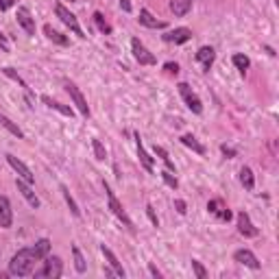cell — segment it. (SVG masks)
<instances>
[{"label":"cell","mask_w":279,"mask_h":279,"mask_svg":"<svg viewBox=\"0 0 279 279\" xmlns=\"http://www.w3.org/2000/svg\"><path fill=\"white\" fill-rule=\"evenodd\" d=\"M0 42H3V44H7V37L3 35V31H0Z\"/></svg>","instance_id":"cell-43"},{"label":"cell","mask_w":279,"mask_h":279,"mask_svg":"<svg viewBox=\"0 0 279 279\" xmlns=\"http://www.w3.org/2000/svg\"><path fill=\"white\" fill-rule=\"evenodd\" d=\"M137 22L142 24V26H146V29H166V22H164V20H157L149 9H140Z\"/></svg>","instance_id":"cell-17"},{"label":"cell","mask_w":279,"mask_h":279,"mask_svg":"<svg viewBox=\"0 0 279 279\" xmlns=\"http://www.w3.org/2000/svg\"><path fill=\"white\" fill-rule=\"evenodd\" d=\"M120 7H122V11H131V3H129V0H120Z\"/></svg>","instance_id":"cell-42"},{"label":"cell","mask_w":279,"mask_h":279,"mask_svg":"<svg viewBox=\"0 0 279 279\" xmlns=\"http://www.w3.org/2000/svg\"><path fill=\"white\" fill-rule=\"evenodd\" d=\"M44 35L50 39V42H55V44H59V46H68L70 44V39L63 35V33H59V31H55L50 24H44Z\"/></svg>","instance_id":"cell-21"},{"label":"cell","mask_w":279,"mask_h":279,"mask_svg":"<svg viewBox=\"0 0 279 279\" xmlns=\"http://www.w3.org/2000/svg\"><path fill=\"white\" fill-rule=\"evenodd\" d=\"M35 277H46V279H57L63 275V262L57 255H46L44 257V266L39 270H33Z\"/></svg>","instance_id":"cell-3"},{"label":"cell","mask_w":279,"mask_h":279,"mask_svg":"<svg viewBox=\"0 0 279 279\" xmlns=\"http://www.w3.org/2000/svg\"><path fill=\"white\" fill-rule=\"evenodd\" d=\"M7 162H9L11 168L18 172V177H20V179H24V181H26V183H31V185L35 183V175L31 172V168H29V166H26L24 162H20V159H18L16 155H11V153H9V155H7Z\"/></svg>","instance_id":"cell-8"},{"label":"cell","mask_w":279,"mask_h":279,"mask_svg":"<svg viewBox=\"0 0 279 279\" xmlns=\"http://www.w3.org/2000/svg\"><path fill=\"white\" fill-rule=\"evenodd\" d=\"M164 70H166V75L177 77V75H179V63H175V61H166V63H164Z\"/></svg>","instance_id":"cell-36"},{"label":"cell","mask_w":279,"mask_h":279,"mask_svg":"<svg viewBox=\"0 0 279 279\" xmlns=\"http://www.w3.org/2000/svg\"><path fill=\"white\" fill-rule=\"evenodd\" d=\"M70 3H72V0H70Z\"/></svg>","instance_id":"cell-44"},{"label":"cell","mask_w":279,"mask_h":279,"mask_svg":"<svg viewBox=\"0 0 279 279\" xmlns=\"http://www.w3.org/2000/svg\"><path fill=\"white\" fill-rule=\"evenodd\" d=\"M13 225V210L7 196H0V229H9Z\"/></svg>","instance_id":"cell-15"},{"label":"cell","mask_w":279,"mask_h":279,"mask_svg":"<svg viewBox=\"0 0 279 279\" xmlns=\"http://www.w3.org/2000/svg\"><path fill=\"white\" fill-rule=\"evenodd\" d=\"M155 155H157V157H162V162L166 164V168H168L170 172H175V164H172V159L168 157L166 149H162V146H157V144H155Z\"/></svg>","instance_id":"cell-31"},{"label":"cell","mask_w":279,"mask_h":279,"mask_svg":"<svg viewBox=\"0 0 279 279\" xmlns=\"http://www.w3.org/2000/svg\"><path fill=\"white\" fill-rule=\"evenodd\" d=\"M33 251H35V255L39 257V262H42L44 257L50 253V240H48V238H42V240H37L35 244H33Z\"/></svg>","instance_id":"cell-25"},{"label":"cell","mask_w":279,"mask_h":279,"mask_svg":"<svg viewBox=\"0 0 279 279\" xmlns=\"http://www.w3.org/2000/svg\"><path fill=\"white\" fill-rule=\"evenodd\" d=\"M55 13H57V18L61 20V22L68 26V29L75 33L77 37H81V39H85V33L81 31V26H79V20H77V16L75 13H70V9L65 5H61V3H57L55 5Z\"/></svg>","instance_id":"cell-4"},{"label":"cell","mask_w":279,"mask_h":279,"mask_svg":"<svg viewBox=\"0 0 279 279\" xmlns=\"http://www.w3.org/2000/svg\"><path fill=\"white\" fill-rule=\"evenodd\" d=\"M37 262H39V257L35 255L33 247L20 249L18 253L11 257V262H9V275H13V277L33 275V270H35V264Z\"/></svg>","instance_id":"cell-1"},{"label":"cell","mask_w":279,"mask_h":279,"mask_svg":"<svg viewBox=\"0 0 279 279\" xmlns=\"http://www.w3.org/2000/svg\"><path fill=\"white\" fill-rule=\"evenodd\" d=\"M16 18H18V24L24 29L26 35H35V18L31 16V11L26 9V7H20Z\"/></svg>","instance_id":"cell-10"},{"label":"cell","mask_w":279,"mask_h":279,"mask_svg":"<svg viewBox=\"0 0 279 279\" xmlns=\"http://www.w3.org/2000/svg\"><path fill=\"white\" fill-rule=\"evenodd\" d=\"M92 149H94L96 159H101V162L107 159V151H105V146L101 144V140H92Z\"/></svg>","instance_id":"cell-33"},{"label":"cell","mask_w":279,"mask_h":279,"mask_svg":"<svg viewBox=\"0 0 279 279\" xmlns=\"http://www.w3.org/2000/svg\"><path fill=\"white\" fill-rule=\"evenodd\" d=\"M146 216L151 218V223L155 225V227H159V218H157V214H155V212H153V207H151V205H146Z\"/></svg>","instance_id":"cell-37"},{"label":"cell","mask_w":279,"mask_h":279,"mask_svg":"<svg viewBox=\"0 0 279 279\" xmlns=\"http://www.w3.org/2000/svg\"><path fill=\"white\" fill-rule=\"evenodd\" d=\"M190 39H192V31L185 29V26H179V29L168 31L164 35V42H168V44H185Z\"/></svg>","instance_id":"cell-12"},{"label":"cell","mask_w":279,"mask_h":279,"mask_svg":"<svg viewBox=\"0 0 279 279\" xmlns=\"http://www.w3.org/2000/svg\"><path fill=\"white\" fill-rule=\"evenodd\" d=\"M105 194H107V201H109V210L114 212V216H116L118 221H120V223H122V225H124V227H127L129 231H135V225H133V221H131V218H129L127 210L122 207V203H120V201H118V198H116V194H114V192H111V188H109L107 183H105Z\"/></svg>","instance_id":"cell-2"},{"label":"cell","mask_w":279,"mask_h":279,"mask_svg":"<svg viewBox=\"0 0 279 279\" xmlns=\"http://www.w3.org/2000/svg\"><path fill=\"white\" fill-rule=\"evenodd\" d=\"M131 48H133V57L140 61V65H153V63L157 61L155 55H153V52H151L149 48H146V46H144L142 42H140L137 37L131 39Z\"/></svg>","instance_id":"cell-7"},{"label":"cell","mask_w":279,"mask_h":279,"mask_svg":"<svg viewBox=\"0 0 279 279\" xmlns=\"http://www.w3.org/2000/svg\"><path fill=\"white\" fill-rule=\"evenodd\" d=\"M61 194H63V198H65V203H68V207H70L72 214H75V216H81V210H79L77 201L72 198V194L68 192V188H65V185H61Z\"/></svg>","instance_id":"cell-30"},{"label":"cell","mask_w":279,"mask_h":279,"mask_svg":"<svg viewBox=\"0 0 279 279\" xmlns=\"http://www.w3.org/2000/svg\"><path fill=\"white\" fill-rule=\"evenodd\" d=\"M0 124H3V127H5L7 131H9L11 135H16L18 140H24V133H22V129H20V127H18V124L13 122V120H9V118H7L5 114H0Z\"/></svg>","instance_id":"cell-24"},{"label":"cell","mask_w":279,"mask_h":279,"mask_svg":"<svg viewBox=\"0 0 279 279\" xmlns=\"http://www.w3.org/2000/svg\"><path fill=\"white\" fill-rule=\"evenodd\" d=\"M177 88H179V94H181L183 103L188 105V109L192 111V114H203V103H201V98H198L194 92H192L190 85H188V83H179Z\"/></svg>","instance_id":"cell-5"},{"label":"cell","mask_w":279,"mask_h":279,"mask_svg":"<svg viewBox=\"0 0 279 279\" xmlns=\"http://www.w3.org/2000/svg\"><path fill=\"white\" fill-rule=\"evenodd\" d=\"M149 270H151V275H153V277H157V279L162 277V273H159L157 266H153V264H149Z\"/></svg>","instance_id":"cell-41"},{"label":"cell","mask_w":279,"mask_h":279,"mask_svg":"<svg viewBox=\"0 0 279 279\" xmlns=\"http://www.w3.org/2000/svg\"><path fill=\"white\" fill-rule=\"evenodd\" d=\"M207 210H210V214H214L218 218V221H229L231 218V212H229L227 205H225L223 198H212L207 203Z\"/></svg>","instance_id":"cell-13"},{"label":"cell","mask_w":279,"mask_h":279,"mask_svg":"<svg viewBox=\"0 0 279 279\" xmlns=\"http://www.w3.org/2000/svg\"><path fill=\"white\" fill-rule=\"evenodd\" d=\"M3 72H5V75L9 77V79H13V81H16V83H20V85H22L24 90H29V85H26V81H24V79L20 77V75H18V72L13 70V68H3Z\"/></svg>","instance_id":"cell-34"},{"label":"cell","mask_w":279,"mask_h":279,"mask_svg":"<svg viewBox=\"0 0 279 279\" xmlns=\"http://www.w3.org/2000/svg\"><path fill=\"white\" fill-rule=\"evenodd\" d=\"M65 92L70 94L72 98V103L77 105V109H79V114H81L83 118H90V107H88V101H85V96L81 94V90L77 88L72 81H65Z\"/></svg>","instance_id":"cell-6"},{"label":"cell","mask_w":279,"mask_h":279,"mask_svg":"<svg viewBox=\"0 0 279 279\" xmlns=\"http://www.w3.org/2000/svg\"><path fill=\"white\" fill-rule=\"evenodd\" d=\"M16 5V0H0V11H9Z\"/></svg>","instance_id":"cell-40"},{"label":"cell","mask_w":279,"mask_h":279,"mask_svg":"<svg viewBox=\"0 0 279 279\" xmlns=\"http://www.w3.org/2000/svg\"><path fill=\"white\" fill-rule=\"evenodd\" d=\"M94 22H96V26H98V31L101 33H105V35H109L111 33V24L105 20V16L101 11H94Z\"/></svg>","instance_id":"cell-29"},{"label":"cell","mask_w":279,"mask_h":279,"mask_svg":"<svg viewBox=\"0 0 279 279\" xmlns=\"http://www.w3.org/2000/svg\"><path fill=\"white\" fill-rule=\"evenodd\" d=\"M181 144L183 146H188V149H192L194 153H198V155H205V146L198 142V140L194 137V135H190V133H185V135H181Z\"/></svg>","instance_id":"cell-23"},{"label":"cell","mask_w":279,"mask_h":279,"mask_svg":"<svg viewBox=\"0 0 279 279\" xmlns=\"http://www.w3.org/2000/svg\"><path fill=\"white\" fill-rule=\"evenodd\" d=\"M240 181H242V185L247 190L255 188V177H253V170H251L249 166H242V168H240Z\"/></svg>","instance_id":"cell-26"},{"label":"cell","mask_w":279,"mask_h":279,"mask_svg":"<svg viewBox=\"0 0 279 279\" xmlns=\"http://www.w3.org/2000/svg\"><path fill=\"white\" fill-rule=\"evenodd\" d=\"M221 151H223V155H225V157H229V159H234V157H236V151L231 149V146H227V144H223V146H221Z\"/></svg>","instance_id":"cell-39"},{"label":"cell","mask_w":279,"mask_h":279,"mask_svg":"<svg viewBox=\"0 0 279 279\" xmlns=\"http://www.w3.org/2000/svg\"><path fill=\"white\" fill-rule=\"evenodd\" d=\"M192 270H194V275L198 277V279H205L207 277V270H205V266L198 260H192Z\"/></svg>","instance_id":"cell-35"},{"label":"cell","mask_w":279,"mask_h":279,"mask_svg":"<svg viewBox=\"0 0 279 279\" xmlns=\"http://www.w3.org/2000/svg\"><path fill=\"white\" fill-rule=\"evenodd\" d=\"M192 3H194V0H172L170 11L175 13L177 18H183V16H188V11L192 9Z\"/></svg>","instance_id":"cell-20"},{"label":"cell","mask_w":279,"mask_h":279,"mask_svg":"<svg viewBox=\"0 0 279 279\" xmlns=\"http://www.w3.org/2000/svg\"><path fill=\"white\" fill-rule=\"evenodd\" d=\"M214 59H216V52L212 46H201V48L196 50V61L203 65L205 72H210V68L214 65Z\"/></svg>","instance_id":"cell-16"},{"label":"cell","mask_w":279,"mask_h":279,"mask_svg":"<svg viewBox=\"0 0 279 279\" xmlns=\"http://www.w3.org/2000/svg\"><path fill=\"white\" fill-rule=\"evenodd\" d=\"M72 257H75V268L79 270V273H85V268H88V264H85V257H83V253H81V249L77 247H72Z\"/></svg>","instance_id":"cell-28"},{"label":"cell","mask_w":279,"mask_h":279,"mask_svg":"<svg viewBox=\"0 0 279 279\" xmlns=\"http://www.w3.org/2000/svg\"><path fill=\"white\" fill-rule=\"evenodd\" d=\"M175 210L179 212V214H185V212H188V205H185V201H181V198H177V201H175Z\"/></svg>","instance_id":"cell-38"},{"label":"cell","mask_w":279,"mask_h":279,"mask_svg":"<svg viewBox=\"0 0 279 279\" xmlns=\"http://www.w3.org/2000/svg\"><path fill=\"white\" fill-rule=\"evenodd\" d=\"M234 260L238 264H242V266H249V268H253L257 270L260 268V260L253 255V251H249V249H240V251H236L234 253Z\"/></svg>","instance_id":"cell-14"},{"label":"cell","mask_w":279,"mask_h":279,"mask_svg":"<svg viewBox=\"0 0 279 279\" xmlns=\"http://www.w3.org/2000/svg\"><path fill=\"white\" fill-rule=\"evenodd\" d=\"M159 175H162L164 183L168 185V188H172V190H177V188H179V181H177V177L172 175V172H170L168 168H166V170H162V172H159Z\"/></svg>","instance_id":"cell-32"},{"label":"cell","mask_w":279,"mask_h":279,"mask_svg":"<svg viewBox=\"0 0 279 279\" xmlns=\"http://www.w3.org/2000/svg\"><path fill=\"white\" fill-rule=\"evenodd\" d=\"M42 103L46 105V107L55 109V111H59V114L68 116V118H72V116H75V111H72V107H65V105H61V103H57V101H52V98H50V96H42Z\"/></svg>","instance_id":"cell-22"},{"label":"cell","mask_w":279,"mask_h":279,"mask_svg":"<svg viewBox=\"0 0 279 279\" xmlns=\"http://www.w3.org/2000/svg\"><path fill=\"white\" fill-rule=\"evenodd\" d=\"M135 140H137V157H140V164L144 166L149 172H153L155 170V164H153V157L146 153V149L142 146V140H140V135H135Z\"/></svg>","instance_id":"cell-19"},{"label":"cell","mask_w":279,"mask_h":279,"mask_svg":"<svg viewBox=\"0 0 279 279\" xmlns=\"http://www.w3.org/2000/svg\"><path fill=\"white\" fill-rule=\"evenodd\" d=\"M231 61H234V65L242 72V75L249 70V65H251V59H249L247 55H242V52H236V55L231 57Z\"/></svg>","instance_id":"cell-27"},{"label":"cell","mask_w":279,"mask_h":279,"mask_svg":"<svg viewBox=\"0 0 279 279\" xmlns=\"http://www.w3.org/2000/svg\"><path fill=\"white\" fill-rule=\"evenodd\" d=\"M101 251H103L105 260H107V262H109V266H111V268H114V270H116V275H118V277H124V275H127V273H124V268H122V264H120V262H118V257L114 255V251H111L109 247H105V244H101Z\"/></svg>","instance_id":"cell-18"},{"label":"cell","mask_w":279,"mask_h":279,"mask_svg":"<svg viewBox=\"0 0 279 279\" xmlns=\"http://www.w3.org/2000/svg\"><path fill=\"white\" fill-rule=\"evenodd\" d=\"M238 231H240L244 238H257L260 236V229L251 223L247 212H238Z\"/></svg>","instance_id":"cell-9"},{"label":"cell","mask_w":279,"mask_h":279,"mask_svg":"<svg viewBox=\"0 0 279 279\" xmlns=\"http://www.w3.org/2000/svg\"><path fill=\"white\" fill-rule=\"evenodd\" d=\"M16 188H18L20 194H22V196L26 198V203H29L33 210H37V207H39V198H37L35 192H33L31 183H26L24 179H20V177H18V179H16Z\"/></svg>","instance_id":"cell-11"}]
</instances>
